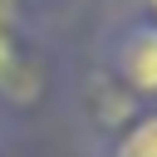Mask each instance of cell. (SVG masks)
I'll use <instances>...</instances> for the list:
<instances>
[{
  "label": "cell",
  "mask_w": 157,
  "mask_h": 157,
  "mask_svg": "<svg viewBox=\"0 0 157 157\" xmlns=\"http://www.w3.org/2000/svg\"><path fill=\"white\" fill-rule=\"evenodd\" d=\"M118 69L132 88L157 93V29H132L118 49Z\"/></svg>",
  "instance_id": "1"
},
{
  "label": "cell",
  "mask_w": 157,
  "mask_h": 157,
  "mask_svg": "<svg viewBox=\"0 0 157 157\" xmlns=\"http://www.w3.org/2000/svg\"><path fill=\"white\" fill-rule=\"evenodd\" d=\"M113 157H157V118H142V123L118 142Z\"/></svg>",
  "instance_id": "2"
},
{
  "label": "cell",
  "mask_w": 157,
  "mask_h": 157,
  "mask_svg": "<svg viewBox=\"0 0 157 157\" xmlns=\"http://www.w3.org/2000/svg\"><path fill=\"white\" fill-rule=\"evenodd\" d=\"M5 69H10V39L0 34V74H5Z\"/></svg>",
  "instance_id": "3"
},
{
  "label": "cell",
  "mask_w": 157,
  "mask_h": 157,
  "mask_svg": "<svg viewBox=\"0 0 157 157\" xmlns=\"http://www.w3.org/2000/svg\"><path fill=\"white\" fill-rule=\"evenodd\" d=\"M147 5H152V10H157V0H147Z\"/></svg>",
  "instance_id": "4"
}]
</instances>
